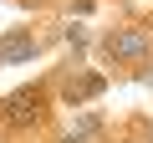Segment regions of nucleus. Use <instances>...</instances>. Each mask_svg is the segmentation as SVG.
Masks as SVG:
<instances>
[{
	"mask_svg": "<svg viewBox=\"0 0 153 143\" xmlns=\"http://www.w3.org/2000/svg\"><path fill=\"white\" fill-rule=\"evenodd\" d=\"M56 107H61V102H56V82H51V72H46V77L21 82L16 92L0 97V123H5V133H10V138H26V133L51 128Z\"/></svg>",
	"mask_w": 153,
	"mask_h": 143,
	"instance_id": "f257e3e1",
	"label": "nucleus"
},
{
	"mask_svg": "<svg viewBox=\"0 0 153 143\" xmlns=\"http://www.w3.org/2000/svg\"><path fill=\"white\" fill-rule=\"evenodd\" d=\"M97 56L102 66H117V72H138L153 61V21H117L97 36Z\"/></svg>",
	"mask_w": 153,
	"mask_h": 143,
	"instance_id": "f03ea898",
	"label": "nucleus"
},
{
	"mask_svg": "<svg viewBox=\"0 0 153 143\" xmlns=\"http://www.w3.org/2000/svg\"><path fill=\"white\" fill-rule=\"evenodd\" d=\"M51 82H56V102L61 107H92L102 92H107V72L97 66H71V72H51Z\"/></svg>",
	"mask_w": 153,
	"mask_h": 143,
	"instance_id": "7ed1b4c3",
	"label": "nucleus"
},
{
	"mask_svg": "<svg viewBox=\"0 0 153 143\" xmlns=\"http://www.w3.org/2000/svg\"><path fill=\"white\" fill-rule=\"evenodd\" d=\"M36 56H46V36H36L31 26H16L0 36V66H31Z\"/></svg>",
	"mask_w": 153,
	"mask_h": 143,
	"instance_id": "20e7f679",
	"label": "nucleus"
},
{
	"mask_svg": "<svg viewBox=\"0 0 153 143\" xmlns=\"http://www.w3.org/2000/svg\"><path fill=\"white\" fill-rule=\"evenodd\" d=\"M51 143H107V123L102 112H71V123L56 128Z\"/></svg>",
	"mask_w": 153,
	"mask_h": 143,
	"instance_id": "39448f33",
	"label": "nucleus"
},
{
	"mask_svg": "<svg viewBox=\"0 0 153 143\" xmlns=\"http://www.w3.org/2000/svg\"><path fill=\"white\" fill-rule=\"evenodd\" d=\"M128 133H133V143H153V112L133 118V123H128Z\"/></svg>",
	"mask_w": 153,
	"mask_h": 143,
	"instance_id": "423d86ee",
	"label": "nucleus"
},
{
	"mask_svg": "<svg viewBox=\"0 0 153 143\" xmlns=\"http://www.w3.org/2000/svg\"><path fill=\"white\" fill-rule=\"evenodd\" d=\"M5 138H10V133H5V123H0V143H5Z\"/></svg>",
	"mask_w": 153,
	"mask_h": 143,
	"instance_id": "0eeeda50",
	"label": "nucleus"
}]
</instances>
